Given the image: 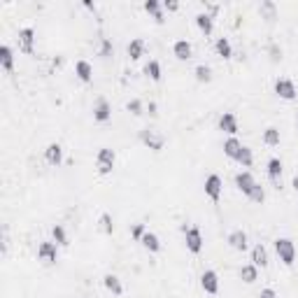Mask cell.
Here are the masks:
<instances>
[{"instance_id": "6da1fadb", "label": "cell", "mask_w": 298, "mask_h": 298, "mask_svg": "<svg viewBox=\"0 0 298 298\" xmlns=\"http://www.w3.org/2000/svg\"><path fill=\"white\" fill-rule=\"evenodd\" d=\"M275 252H277V256H280V261L284 266H291L296 261V247H294L289 238H277L275 240Z\"/></svg>"}, {"instance_id": "7a4b0ae2", "label": "cell", "mask_w": 298, "mask_h": 298, "mask_svg": "<svg viewBox=\"0 0 298 298\" xmlns=\"http://www.w3.org/2000/svg\"><path fill=\"white\" fill-rule=\"evenodd\" d=\"M184 231V240H186V249L191 252V254H201L203 249V233L198 226H182Z\"/></svg>"}, {"instance_id": "3957f363", "label": "cell", "mask_w": 298, "mask_h": 298, "mask_svg": "<svg viewBox=\"0 0 298 298\" xmlns=\"http://www.w3.org/2000/svg\"><path fill=\"white\" fill-rule=\"evenodd\" d=\"M114 161H117V156H114V149H110V147L98 149L96 168H98V173H100V175H110V173H112Z\"/></svg>"}, {"instance_id": "277c9868", "label": "cell", "mask_w": 298, "mask_h": 298, "mask_svg": "<svg viewBox=\"0 0 298 298\" xmlns=\"http://www.w3.org/2000/svg\"><path fill=\"white\" fill-rule=\"evenodd\" d=\"M275 93L280 98H284V100H294L298 91H296V84L289 77H277L275 79Z\"/></svg>"}, {"instance_id": "5b68a950", "label": "cell", "mask_w": 298, "mask_h": 298, "mask_svg": "<svg viewBox=\"0 0 298 298\" xmlns=\"http://www.w3.org/2000/svg\"><path fill=\"white\" fill-rule=\"evenodd\" d=\"M140 140L145 142L149 149H154V151H161L163 145H166V138H163L161 133L151 131V128H142V131H140Z\"/></svg>"}, {"instance_id": "8992f818", "label": "cell", "mask_w": 298, "mask_h": 298, "mask_svg": "<svg viewBox=\"0 0 298 298\" xmlns=\"http://www.w3.org/2000/svg\"><path fill=\"white\" fill-rule=\"evenodd\" d=\"M221 189H224V182H221V177L219 175H214V173H212V175H208L205 177V193H208V198H210V201H219L221 198Z\"/></svg>"}, {"instance_id": "52a82bcc", "label": "cell", "mask_w": 298, "mask_h": 298, "mask_svg": "<svg viewBox=\"0 0 298 298\" xmlns=\"http://www.w3.org/2000/svg\"><path fill=\"white\" fill-rule=\"evenodd\" d=\"M33 44H35V30H33L30 26L21 28V30H19V49H21L24 54H33L35 52Z\"/></svg>"}, {"instance_id": "ba28073f", "label": "cell", "mask_w": 298, "mask_h": 298, "mask_svg": "<svg viewBox=\"0 0 298 298\" xmlns=\"http://www.w3.org/2000/svg\"><path fill=\"white\" fill-rule=\"evenodd\" d=\"M37 259L44 263H56V259H59V247H56V242H49V240L40 242V247H37Z\"/></svg>"}, {"instance_id": "9c48e42d", "label": "cell", "mask_w": 298, "mask_h": 298, "mask_svg": "<svg viewBox=\"0 0 298 298\" xmlns=\"http://www.w3.org/2000/svg\"><path fill=\"white\" fill-rule=\"evenodd\" d=\"M201 287L205 294H217L219 291V275L214 270H205L201 275Z\"/></svg>"}, {"instance_id": "30bf717a", "label": "cell", "mask_w": 298, "mask_h": 298, "mask_svg": "<svg viewBox=\"0 0 298 298\" xmlns=\"http://www.w3.org/2000/svg\"><path fill=\"white\" fill-rule=\"evenodd\" d=\"M110 117H112V105L107 103L105 98H98L96 105H93V119L96 121H110Z\"/></svg>"}, {"instance_id": "8fae6325", "label": "cell", "mask_w": 298, "mask_h": 298, "mask_svg": "<svg viewBox=\"0 0 298 298\" xmlns=\"http://www.w3.org/2000/svg\"><path fill=\"white\" fill-rule=\"evenodd\" d=\"M254 184H256V179H254V175H252V173L242 170V173H238V175H236V186L242 193H245V196H249V191L254 189Z\"/></svg>"}, {"instance_id": "7c38bea8", "label": "cell", "mask_w": 298, "mask_h": 298, "mask_svg": "<svg viewBox=\"0 0 298 298\" xmlns=\"http://www.w3.org/2000/svg\"><path fill=\"white\" fill-rule=\"evenodd\" d=\"M247 242H249V240H247V233H245V231L236 228V231H231V233H228V245L233 247L236 252H245V249H247Z\"/></svg>"}, {"instance_id": "4fadbf2b", "label": "cell", "mask_w": 298, "mask_h": 298, "mask_svg": "<svg viewBox=\"0 0 298 298\" xmlns=\"http://www.w3.org/2000/svg\"><path fill=\"white\" fill-rule=\"evenodd\" d=\"M219 128L224 133H228L231 138H236V133H238V119H236V114L233 112H224L219 117Z\"/></svg>"}, {"instance_id": "5bb4252c", "label": "cell", "mask_w": 298, "mask_h": 298, "mask_svg": "<svg viewBox=\"0 0 298 298\" xmlns=\"http://www.w3.org/2000/svg\"><path fill=\"white\" fill-rule=\"evenodd\" d=\"M173 54H175L179 61H189L191 54H193L191 42H189V40H177V42L173 44Z\"/></svg>"}, {"instance_id": "9a60e30c", "label": "cell", "mask_w": 298, "mask_h": 298, "mask_svg": "<svg viewBox=\"0 0 298 298\" xmlns=\"http://www.w3.org/2000/svg\"><path fill=\"white\" fill-rule=\"evenodd\" d=\"M44 158H47L52 166H59V163L63 161V147L59 145V142H52L49 147L44 149Z\"/></svg>"}, {"instance_id": "2e32d148", "label": "cell", "mask_w": 298, "mask_h": 298, "mask_svg": "<svg viewBox=\"0 0 298 298\" xmlns=\"http://www.w3.org/2000/svg\"><path fill=\"white\" fill-rule=\"evenodd\" d=\"M75 75H77L82 82H91V79H93V65L82 59V61L75 63Z\"/></svg>"}, {"instance_id": "e0dca14e", "label": "cell", "mask_w": 298, "mask_h": 298, "mask_svg": "<svg viewBox=\"0 0 298 298\" xmlns=\"http://www.w3.org/2000/svg\"><path fill=\"white\" fill-rule=\"evenodd\" d=\"M103 284H105V289H107V291H112L114 296H121V294H123V284H121V280H119L117 275H112V272H107L105 277H103Z\"/></svg>"}, {"instance_id": "ac0fdd59", "label": "cell", "mask_w": 298, "mask_h": 298, "mask_svg": "<svg viewBox=\"0 0 298 298\" xmlns=\"http://www.w3.org/2000/svg\"><path fill=\"white\" fill-rule=\"evenodd\" d=\"M196 26L201 28L205 35H210L212 28H214V17H210L208 12H198V14H196Z\"/></svg>"}, {"instance_id": "d6986e66", "label": "cell", "mask_w": 298, "mask_h": 298, "mask_svg": "<svg viewBox=\"0 0 298 298\" xmlns=\"http://www.w3.org/2000/svg\"><path fill=\"white\" fill-rule=\"evenodd\" d=\"M0 65H2V70H7V72L14 68V52H12L9 44L0 47Z\"/></svg>"}, {"instance_id": "ffe728a7", "label": "cell", "mask_w": 298, "mask_h": 298, "mask_svg": "<svg viewBox=\"0 0 298 298\" xmlns=\"http://www.w3.org/2000/svg\"><path fill=\"white\" fill-rule=\"evenodd\" d=\"M142 247L145 249H149V252H161V240H158L156 233H151V231H147L145 236H142Z\"/></svg>"}, {"instance_id": "44dd1931", "label": "cell", "mask_w": 298, "mask_h": 298, "mask_svg": "<svg viewBox=\"0 0 298 298\" xmlns=\"http://www.w3.org/2000/svg\"><path fill=\"white\" fill-rule=\"evenodd\" d=\"M252 263H254L256 268H259V266H261V268L268 266V252H266L263 245H254V249H252Z\"/></svg>"}, {"instance_id": "7402d4cb", "label": "cell", "mask_w": 298, "mask_h": 298, "mask_svg": "<svg viewBox=\"0 0 298 298\" xmlns=\"http://www.w3.org/2000/svg\"><path fill=\"white\" fill-rule=\"evenodd\" d=\"M240 149H242V142L238 140V138H228V140L224 142V154H226L228 158H233V161L238 158Z\"/></svg>"}, {"instance_id": "603a6c76", "label": "cell", "mask_w": 298, "mask_h": 298, "mask_svg": "<svg viewBox=\"0 0 298 298\" xmlns=\"http://www.w3.org/2000/svg\"><path fill=\"white\" fill-rule=\"evenodd\" d=\"M145 52V40L142 37H133L131 42H128V56H131L133 61H138Z\"/></svg>"}, {"instance_id": "cb8c5ba5", "label": "cell", "mask_w": 298, "mask_h": 298, "mask_svg": "<svg viewBox=\"0 0 298 298\" xmlns=\"http://www.w3.org/2000/svg\"><path fill=\"white\" fill-rule=\"evenodd\" d=\"M214 49H217V54H219L221 59H231V56H233V47L228 42V37H217Z\"/></svg>"}, {"instance_id": "d4e9b609", "label": "cell", "mask_w": 298, "mask_h": 298, "mask_svg": "<svg viewBox=\"0 0 298 298\" xmlns=\"http://www.w3.org/2000/svg\"><path fill=\"white\" fill-rule=\"evenodd\" d=\"M268 177H270L272 182H280V177H282V161L277 156H272L270 161H268Z\"/></svg>"}, {"instance_id": "484cf974", "label": "cell", "mask_w": 298, "mask_h": 298, "mask_svg": "<svg viewBox=\"0 0 298 298\" xmlns=\"http://www.w3.org/2000/svg\"><path fill=\"white\" fill-rule=\"evenodd\" d=\"M240 277H242L247 284H252V282L259 280V270H256L254 263H247V266H242V268H240Z\"/></svg>"}, {"instance_id": "4316f807", "label": "cell", "mask_w": 298, "mask_h": 298, "mask_svg": "<svg viewBox=\"0 0 298 298\" xmlns=\"http://www.w3.org/2000/svg\"><path fill=\"white\" fill-rule=\"evenodd\" d=\"M145 9L149 14H154V19L158 24H163V12H161V2L158 0H145Z\"/></svg>"}, {"instance_id": "83f0119b", "label": "cell", "mask_w": 298, "mask_h": 298, "mask_svg": "<svg viewBox=\"0 0 298 298\" xmlns=\"http://www.w3.org/2000/svg\"><path fill=\"white\" fill-rule=\"evenodd\" d=\"M236 161H238V163H240L242 168H249L252 163H254V154H252V149L242 145V149H240V154H238Z\"/></svg>"}, {"instance_id": "f1b7e54d", "label": "cell", "mask_w": 298, "mask_h": 298, "mask_svg": "<svg viewBox=\"0 0 298 298\" xmlns=\"http://www.w3.org/2000/svg\"><path fill=\"white\" fill-rule=\"evenodd\" d=\"M263 142H266V145H270V147L280 145V131H277L275 126H268V128L263 131Z\"/></svg>"}, {"instance_id": "f546056e", "label": "cell", "mask_w": 298, "mask_h": 298, "mask_svg": "<svg viewBox=\"0 0 298 298\" xmlns=\"http://www.w3.org/2000/svg\"><path fill=\"white\" fill-rule=\"evenodd\" d=\"M145 75H147L149 79L158 82V79H161V63H158V61H147V65H145Z\"/></svg>"}, {"instance_id": "4dcf8cb0", "label": "cell", "mask_w": 298, "mask_h": 298, "mask_svg": "<svg viewBox=\"0 0 298 298\" xmlns=\"http://www.w3.org/2000/svg\"><path fill=\"white\" fill-rule=\"evenodd\" d=\"M259 12H261V14L268 19V21H272V19H275V14H277V7H275V2H272V0H263L261 7H259Z\"/></svg>"}, {"instance_id": "1f68e13d", "label": "cell", "mask_w": 298, "mask_h": 298, "mask_svg": "<svg viewBox=\"0 0 298 298\" xmlns=\"http://www.w3.org/2000/svg\"><path fill=\"white\" fill-rule=\"evenodd\" d=\"M193 75H196V79H198V82H210V79H212V70H210V65H205V63H201V65H196V70H193Z\"/></svg>"}, {"instance_id": "d6a6232c", "label": "cell", "mask_w": 298, "mask_h": 298, "mask_svg": "<svg viewBox=\"0 0 298 298\" xmlns=\"http://www.w3.org/2000/svg\"><path fill=\"white\" fill-rule=\"evenodd\" d=\"M100 228H103V233H107V236L114 233V221H112V214L110 212H103L100 214Z\"/></svg>"}, {"instance_id": "836d02e7", "label": "cell", "mask_w": 298, "mask_h": 298, "mask_svg": "<svg viewBox=\"0 0 298 298\" xmlns=\"http://www.w3.org/2000/svg\"><path fill=\"white\" fill-rule=\"evenodd\" d=\"M52 236H54V240H56V245H68V233H65V228H63L61 224H56V226L52 228Z\"/></svg>"}, {"instance_id": "e575fe53", "label": "cell", "mask_w": 298, "mask_h": 298, "mask_svg": "<svg viewBox=\"0 0 298 298\" xmlns=\"http://www.w3.org/2000/svg\"><path fill=\"white\" fill-rule=\"evenodd\" d=\"M247 198H249V201H254V203H263V201H266V189H263V186L256 182L254 189L249 191V196H247Z\"/></svg>"}, {"instance_id": "d590c367", "label": "cell", "mask_w": 298, "mask_h": 298, "mask_svg": "<svg viewBox=\"0 0 298 298\" xmlns=\"http://www.w3.org/2000/svg\"><path fill=\"white\" fill-rule=\"evenodd\" d=\"M147 231H145V224H133L131 228V236L135 238V240H142V236H145Z\"/></svg>"}, {"instance_id": "8d00e7d4", "label": "cell", "mask_w": 298, "mask_h": 298, "mask_svg": "<svg viewBox=\"0 0 298 298\" xmlns=\"http://www.w3.org/2000/svg\"><path fill=\"white\" fill-rule=\"evenodd\" d=\"M128 112H133V114H142V103L138 100V98H133V100H128Z\"/></svg>"}, {"instance_id": "74e56055", "label": "cell", "mask_w": 298, "mask_h": 298, "mask_svg": "<svg viewBox=\"0 0 298 298\" xmlns=\"http://www.w3.org/2000/svg\"><path fill=\"white\" fill-rule=\"evenodd\" d=\"M112 52H114V49H112V42H110V40L105 37V40H103V44H100V56H112Z\"/></svg>"}, {"instance_id": "f35d334b", "label": "cell", "mask_w": 298, "mask_h": 298, "mask_svg": "<svg viewBox=\"0 0 298 298\" xmlns=\"http://www.w3.org/2000/svg\"><path fill=\"white\" fill-rule=\"evenodd\" d=\"M268 49H270V59H272V61H280V59H282V49H280V47H277L275 42H270Z\"/></svg>"}, {"instance_id": "ab89813d", "label": "cell", "mask_w": 298, "mask_h": 298, "mask_svg": "<svg viewBox=\"0 0 298 298\" xmlns=\"http://www.w3.org/2000/svg\"><path fill=\"white\" fill-rule=\"evenodd\" d=\"M163 9L175 12V9H179V2H175V0H163Z\"/></svg>"}, {"instance_id": "60d3db41", "label": "cell", "mask_w": 298, "mask_h": 298, "mask_svg": "<svg viewBox=\"0 0 298 298\" xmlns=\"http://www.w3.org/2000/svg\"><path fill=\"white\" fill-rule=\"evenodd\" d=\"M259 298H277V294H275V289H261V294H259Z\"/></svg>"}, {"instance_id": "b9f144b4", "label": "cell", "mask_w": 298, "mask_h": 298, "mask_svg": "<svg viewBox=\"0 0 298 298\" xmlns=\"http://www.w3.org/2000/svg\"><path fill=\"white\" fill-rule=\"evenodd\" d=\"M291 186H294V191L298 193V175H294V179H291Z\"/></svg>"}, {"instance_id": "7bdbcfd3", "label": "cell", "mask_w": 298, "mask_h": 298, "mask_svg": "<svg viewBox=\"0 0 298 298\" xmlns=\"http://www.w3.org/2000/svg\"><path fill=\"white\" fill-rule=\"evenodd\" d=\"M149 114H156V103H149Z\"/></svg>"}]
</instances>
